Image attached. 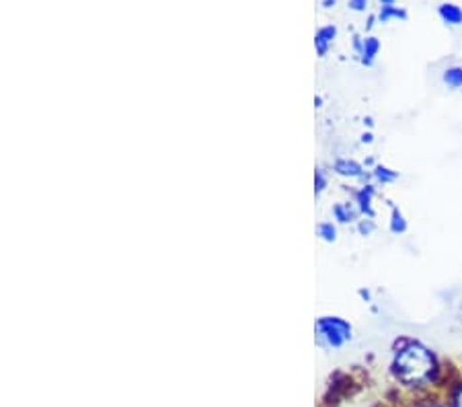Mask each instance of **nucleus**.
I'll use <instances>...</instances> for the list:
<instances>
[{
	"mask_svg": "<svg viewBox=\"0 0 462 407\" xmlns=\"http://www.w3.org/2000/svg\"><path fill=\"white\" fill-rule=\"evenodd\" d=\"M372 175H374V180L378 183H383V185H391V183H394L401 177L399 171H394V169L384 167V165H376L374 171H372Z\"/></svg>",
	"mask_w": 462,
	"mask_h": 407,
	"instance_id": "obj_8",
	"label": "nucleus"
},
{
	"mask_svg": "<svg viewBox=\"0 0 462 407\" xmlns=\"http://www.w3.org/2000/svg\"><path fill=\"white\" fill-rule=\"evenodd\" d=\"M317 333H319V339L325 346L341 347L352 339L354 328L352 323L341 319V317H323V319H319L317 323Z\"/></svg>",
	"mask_w": 462,
	"mask_h": 407,
	"instance_id": "obj_2",
	"label": "nucleus"
},
{
	"mask_svg": "<svg viewBox=\"0 0 462 407\" xmlns=\"http://www.w3.org/2000/svg\"><path fill=\"white\" fill-rule=\"evenodd\" d=\"M366 5H368V0H352V6L356 11H362Z\"/></svg>",
	"mask_w": 462,
	"mask_h": 407,
	"instance_id": "obj_16",
	"label": "nucleus"
},
{
	"mask_svg": "<svg viewBox=\"0 0 462 407\" xmlns=\"http://www.w3.org/2000/svg\"><path fill=\"white\" fill-rule=\"evenodd\" d=\"M454 317H457V321L462 325V294H460V299L457 301V309H454Z\"/></svg>",
	"mask_w": 462,
	"mask_h": 407,
	"instance_id": "obj_15",
	"label": "nucleus"
},
{
	"mask_svg": "<svg viewBox=\"0 0 462 407\" xmlns=\"http://www.w3.org/2000/svg\"><path fill=\"white\" fill-rule=\"evenodd\" d=\"M378 50H380V42L376 40V37H368V40L362 43V56H364L362 60H364V64L374 62Z\"/></svg>",
	"mask_w": 462,
	"mask_h": 407,
	"instance_id": "obj_9",
	"label": "nucleus"
},
{
	"mask_svg": "<svg viewBox=\"0 0 462 407\" xmlns=\"http://www.w3.org/2000/svg\"><path fill=\"white\" fill-rule=\"evenodd\" d=\"M357 231L368 236L376 231V222L372 218H364V220H360V225H357Z\"/></svg>",
	"mask_w": 462,
	"mask_h": 407,
	"instance_id": "obj_13",
	"label": "nucleus"
},
{
	"mask_svg": "<svg viewBox=\"0 0 462 407\" xmlns=\"http://www.w3.org/2000/svg\"><path fill=\"white\" fill-rule=\"evenodd\" d=\"M325 188V177L323 173H317V191H320Z\"/></svg>",
	"mask_w": 462,
	"mask_h": 407,
	"instance_id": "obj_17",
	"label": "nucleus"
},
{
	"mask_svg": "<svg viewBox=\"0 0 462 407\" xmlns=\"http://www.w3.org/2000/svg\"><path fill=\"white\" fill-rule=\"evenodd\" d=\"M389 228L393 235H405L407 228H409V222L405 218V214L401 212L397 206L391 204V222H389Z\"/></svg>",
	"mask_w": 462,
	"mask_h": 407,
	"instance_id": "obj_6",
	"label": "nucleus"
},
{
	"mask_svg": "<svg viewBox=\"0 0 462 407\" xmlns=\"http://www.w3.org/2000/svg\"><path fill=\"white\" fill-rule=\"evenodd\" d=\"M372 140H374V138H372V134H370V132H368V134H364V136H362V143H366V144H370V143H372Z\"/></svg>",
	"mask_w": 462,
	"mask_h": 407,
	"instance_id": "obj_18",
	"label": "nucleus"
},
{
	"mask_svg": "<svg viewBox=\"0 0 462 407\" xmlns=\"http://www.w3.org/2000/svg\"><path fill=\"white\" fill-rule=\"evenodd\" d=\"M374 196H376V190L374 185H364V188L357 191L356 194V204H357V210H360L364 217L366 218H374Z\"/></svg>",
	"mask_w": 462,
	"mask_h": 407,
	"instance_id": "obj_3",
	"label": "nucleus"
},
{
	"mask_svg": "<svg viewBox=\"0 0 462 407\" xmlns=\"http://www.w3.org/2000/svg\"><path fill=\"white\" fill-rule=\"evenodd\" d=\"M439 17L448 25H462V9L452 3H446L439 6Z\"/></svg>",
	"mask_w": 462,
	"mask_h": 407,
	"instance_id": "obj_7",
	"label": "nucleus"
},
{
	"mask_svg": "<svg viewBox=\"0 0 462 407\" xmlns=\"http://www.w3.org/2000/svg\"><path fill=\"white\" fill-rule=\"evenodd\" d=\"M333 35H335V29H331V27L329 29H323V32L319 33V50L320 51H325V43L329 42V40H327V37H333Z\"/></svg>",
	"mask_w": 462,
	"mask_h": 407,
	"instance_id": "obj_14",
	"label": "nucleus"
},
{
	"mask_svg": "<svg viewBox=\"0 0 462 407\" xmlns=\"http://www.w3.org/2000/svg\"><path fill=\"white\" fill-rule=\"evenodd\" d=\"M448 407H462V381L452 384L450 395H448Z\"/></svg>",
	"mask_w": 462,
	"mask_h": 407,
	"instance_id": "obj_11",
	"label": "nucleus"
},
{
	"mask_svg": "<svg viewBox=\"0 0 462 407\" xmlns=\"http://www.w3.org/2000/svg\"><path fill=\"white\" fill-rule=\"evenodd\" d=\"M319 235L323 236L325 241H335V235H337V231H335V227L331 225V222H323V225H319Z\"/></svg>",
	"mask_w": 462,
	"mask_h": 407,
	"instance_id": "obj_12",
	"label": "nucleus"
},
{
	"mask_svg": "<svg viewBox=\"0 0 462 407\" xmlns=\"http://www.w3.org/2000/svg\"><path fill=\"white\" fill-rule=\"evenodd\" d=\"M391 375L405 389H423L439 381L442 366L431 347L417 339H403L393 352Z\"/></svg>",
	"mask_w": 462,
	"mask_h": 407,
	"instance_id": "obj_1",
	"label": "nucleus"
},
{
	"mask_svg": "<svg viewBox=\"0 0 462 407\" xmlns=\"http://www.w3.org/2000/svg\"><path fill=\"white\" fill-rule=\"evenodd\" d=\"M442 83L450 88V91H462V66L452 64L442 72Z\"/></svg>",
	"mask_w": 462,
	"mask_h": 407,
	"instance_id": "obj_5",
	"label": "nucleus"
},
{
	"mask_svg": "<svg viewBox=\"0 0 462 407\" xmlns=\"http://www.w3.org/2000/svg\"><path fill=\"white\" fill-rule=\"evenodd\" d=\"M335 171L346 175V177H352V180H362L366 171H364V167L360 165L357 161H349V159H341L335 162Z\"/></svg>",
	"mask_w": 462,
	"mask_h": 407,
	"instance_id": "obj_4",
	"label": "nucleus"
},
{
	"mask_svg": "<svg viewBox=\"0 0 462 407\" xmlns=\"http://www.w3.org/2000/svg\"><path fill=\"white\" fill-rule=\"evenodd\" d=\"M407 14H405V11H401V9H397V6H393V5H389V6H383V11H380V21H389V19H405Z\"/></svg>",
	"mask_w": 462,
	"mask_h": 407,
	"instance_id": "obj_10",
	"label": "nucleus"
}]
</instances>
